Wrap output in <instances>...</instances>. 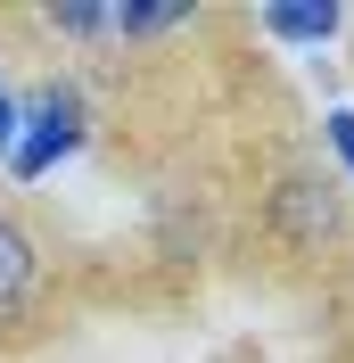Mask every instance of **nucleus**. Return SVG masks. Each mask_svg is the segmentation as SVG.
<instances>
[{
  "label": "nucleus",
  "instance_id": "8",
  "mask_svg": "<svg viewBox=\"0 0 354 363\" xmlns=\"http://www.w3.org/2000/svg\"><path fill=\"white\" fill-rule=\"evenodd\" d=\"M17 124H25V108H17V99H8V91H0V157L17 149Z\"/></svg>",
  "mask_w": 354,
  "mask_h": 363
},
{
  "label": "nucleus",
  "instance_id": "5",
  "mask_svg": "<svg viewBox=\"0 0 354 363\" xmlns=\"http://www.w3.org/2000/svg\"><path fill=\"white\" fill-rule=\"evenodd\" d=\"M190 25V9H115V33H173Z\"/></svg>",
  "mask_w": 354,
  "mask_h": 363
},
{
  "label": "nucleus",
  "instance_id": "1",
  "mask_svg": "<svg viewBox=\"0 0 354 363\" xmlns=\"http://www.w3.org/2000/svg\"><path fill=\"white\" fill-rule=\"evenodd\" d=\"M74 140H83V108H74V91H42V99H25V124H17V149H8V174H17V182L50 174Z\"/></svg>",
  "mask_w": 354,
  "mask_h": 363
},
{
  "label": "nucleus",
  "instance_id": "6",
  "mask_svg": "<svg viewBox=\"0 0 354 363\" xmlns=\"http://www.w3.org/2000/svg\"><path fill=\"white\" fill-rule=\"evenodd\" d=\"M58 33H115V9H50Z\"/></svg>",
  "mask_w": 354,
  "mask_h": 363
},
{
  "label": "nucleus",
  "instance_id": "2",
  "mask_svg": "<svg viewBox=\"0 0 354 363\" xmlns=\"http://www.w3.org/2000/svg\"><path fill=\"white\" fill-rule=\"evenodd\" d=\"M272 215H280V231L288 240H330L338 231V206H330V182H313V174H297V182H280V199H272Z\"/></svg>",
  "mask_w": 354,
  "mask_h": 363
},
{
  "label": "nucleus",
  "instance_id": "7",
  "mask_svg": "<svg viewBox=\"0 0 354 363\" xmlns=\"http://www.w3.org/2000/svg\"><path fill=\"white\" fill-rule=\"evenodd\" d=\"M330 149H338V165L354 174V108H330Z\"/></svg>",
  "mask_w": 354,
  "mask_h": 363
},
{
  "label": "nucleus",
  "instance_id": "4",
  "mask_svg": "<svg viewBox=\"0 0 354 363\" xmlns=\"http://www.w3.org/2000/svg\"><path fill=\"white\" fill-rule=\"evenodd\" d=\"M25 281H33V248H25V231L0 215V306H17Z\"/></svg>",
  "mask_w": 354,
  "mask_h": 363
},
{
  "label": "nucleus",
  "instance_id": "3",
  "mask_svg": "<svg viewBox=\"0 0 354 363\" xmlns=\"http://www.w3.org/2000/svg\"><path fill=\"white\" fill-rule=\"evenodd\" d=\"M346 25V9H264V33L272 42H297V50H321Z\"/></svg>",
  "mask_w": 354,
  "mask_h": 363
}]
</instances>
